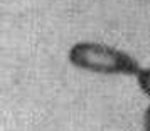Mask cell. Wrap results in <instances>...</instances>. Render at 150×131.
Segmentation results:
<instances>
[{
    "instance_id": "cell-1",
    "label": "cell",
    "mask_w": 150,
    "mask_h": 131,
    "mask_svg": "<svg viewBox=\"0 0 150 131\" xmlns=\"http://www.w3.org/2000/svg\"><path fill=\"white\" fill-rule=\"evenodd\" d=\"M68 61L81 71L105 76H137L140 71L133 55L101 42H76L69 49Z\"/></svg>"
},
{
    "instance_id": "cell-2",
    "label": "cell",
    "mask_w": 150,
    "mask_h": 131,
    "mask_svg": "<svg viewBox=\"0 0 150 131\" xmlns=\"http://www.w3.org/2000/svg\"><path fill=\"white\" fill-rule=\"evenodd\" d=\"M135 77L140 91L150 99V67H140V71L137 72Z\"/></svg>"
},
{
    "instance_id": "cell-3",
    "label": "cell",
    "mask_w": 150,
    "mask_h": 131,
    "mask_svg": "<svg viewBox=\"0 0 150 131\" xmlns=\"http://www.w3.org/2000/svg\"><path fill=\"white\" fill-rule=\"evenodd\" d=\"M143 131H150V106L143 113Z\"/></svg>"
}]
</instances>
